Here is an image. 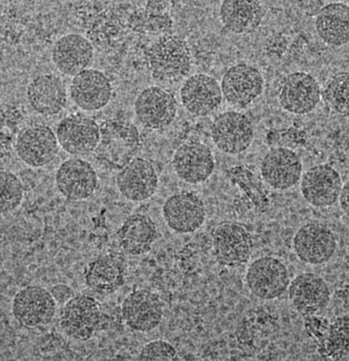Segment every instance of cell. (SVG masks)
<instances>
[{
  "label": "cell",
  "instance_id": "23",
  "mask_svg": "<svg viewBox=\"0 0 349 361\" xmlns=\"http://www.w3.org/2000/svg\"><path fill=\"white\" fill-rule=\"evenodd\" d=\"M51 59L61 73L74 76L91 66L94 59V47L82 35L66 34L59 37L53 45Z\"/></svg>",
  "mask_w": 349,
  "mask_h": 361
},
{
  "label": "cell",
  "instance_id": "3",
  "mask_svg": "<svg viewBox=\"0 0 349 361\" xmlns=\"http://www.w3.org/2000/svg\"><path fill=\"white\" fill-rule=\"evenodd\" d=\"M212 239L214 254L220 264L235 267L248 262L252 240L244 225L235 221L221 222L212 230Z\"/></svg>",
  "mask_w": 349,
  "mask_h": 361
},
{
  "label": "cell",
  "instance_id": "15",
  "mask_svg": "<svg viewBox=\"0 0 349 361\" xmlns=\"http://www.w3.org/2000/svg\"><path fill=\"white\" fill-rule=\"evenodd\" d=\"M56 135L45 125H35L19 133L16 141L18 157L31 167H42L50 163L59 152Z\"/></svg>",
  "mask_w": 349,
  "mask_h": 361
},
{
  "label": "cell",
  "instance_id": "26",
  "mask_svg": "<svg viewBox=\"0 0 349 361\" xmlns=\"http://www.w3.org/2000/svg\"><path fill=\"white\" fill-rule=\"evenodd\" d=\"M154 221L147 215L140 213L128 216L117 231L120 247L130 255H141L148 252L158 238Z\"/></svg>",
  "mask_w": 349,
  "mask_h": 361
},
{
  "label": "cell",
  "instance_id": "27",
  "mask_svg": "<svg viewBox=\"0 0 349 361\" xmlns=\"http://www.w3.org/2000/svg\"><path fill=\"white\" fill-rule=\"evenodd\" d=\"M314 26L327 44L341 47L349 43V6L342 2L325 5L319 11Z\"/></svg>",
  "mask_w": 349,
  "mask_h": 361
},
{
  "label": "cell",
  "instance_id": "8",
  "mask_svg": "<svg viewBox=\"0 0 349 361\" xmlns=\"http://www.w3.org/2000/svg\"><path fill=\"white\" fill-rule=\"evenodd\" d=\"M220 85L223 97L228 104L235 107L244 108L261 95L264 80L257 68L240 63L226 71Z\"/></svg>",
  "mask_w": 349,
  "mask_h": 361
},
{
  "label": "cell",
  "instance_id": "13",
  "mask_svg": "<svg viewBox=\"0 0 349 361\" xmlns=\"http://www.w3.org/2000/svg\"><path fill=\"white\" fill-rule=\"evenodd\" d=\"M343 186L340 173L333 166L322 164L307 169L300 179L304 199L316 207H326L338 200Z\"/></svg>",
  "mask_w": 349,
  "mask_h": 361
},
{
  "label": "cell",
  "instance_id": "30",
  "mask_svg": "<svg viewBox=\"0 0 349 361\" xmlns=\"http://www.w3.org/2000/svg\"><path fill=\"white\" fill-rule=\"evenodd\" d=\"M320 354L331 360H339L349 350V318L340 317L329 323L318 342Z\"/></svg>",
  "mask_w": 349,
  "mask_h": 361
},
{
  "label": "cell",
  "instance_id": "17",
  "mask_svg": "<svg viewBox=\"0 0 349 361\" xmlns=\"http://www.w3.org/2000/svg\"><path fill=\"white\" fill-rule=\"evenodd\" d=\"M56 135L64 151L73 155L83 156L94 152L99 140L100 128L92 118L74 114L59 122Z\"/></svg>",
  "mask_w": 349,
  "mask_h": 361
},
{
  "label": "cell",
  "instance_id": "11",
  "mask_svg": "<svg viewBox=\"0 0 349 361\" xmlns=\"http://www.w3.org/2000/svg\"><path fill=\"white\" fill-rule=\"evenodd\" d=\"M134 108L141 124L152 130L167 127L177 114L174 96L159 86H149L140 92L135 101Z\"/></svg>",
  "mask_w": 349,
  "mask_h": 361
},
{
  "label": "cell",
  "instance_id": "2",
  "mask_svg": "<svg viewBox=\"0 0 349 361\" xmlns=\"http://www.w3.org/2000/svg\"><path fill=\"white\" fill-rule=\"evenodd\" d=\"M145 57L152 78L164 82H178L192 67L188 45L177 35L159 37L146 49Z\"/></svg>",
  "mask_w": 349,
  "mask_h": 361
},
{
  "label": "cell",
  "instance_id": "10",
  "mask_svg": "<svg viewBox=\"0 0 349 361\" xmlns=\"http://www.w3.org/2000/svg\"><path fill=\"white\" fill-rule=\"evenodd\" d=\"M320 99L319 82L311 74L302 71L288 74L278 92L281 106L294 114L302 115L312 111Z\"/></svg>",
  "mask_w": 349,
  "mask_h": 361
},
{
  "label": "cell",
  "instance_id": "29",
  "mask_svg": "<svg viewBox=\"0 0 349 361\" xmlns=\"http://www.w3.org/2000/svg\"><path fill=\"white\" fill-rule=\"evenodd\" d=\"M87 285L96 292L111 293L125 281L123 264L114 257L104 256L90 262L85 272Z\"/></svg>",
  "mask_w": 349,
  "mask_h": 361
},
{
  "label": "cell",
  "instance_id": "35",
  "mask_svg": "<svg viewBox=\"0 0 349 361\" xmlns=\"http://www.w3.org/2000/svg\"><path fill=\"white\" fill-rule=\"evenodd\" d=\"M50 292L56 303L63 305L75 296L73 289L66 284H56L51 287Z\"/></svg>",
  "mask_w": 349,
  "mask_h": 361
},
{
  "label": "cell",
  "instance_id": "14",
  "mask_svg": "<svg viewBox=\"0 0 349 361\" xmlns=\"http://www.w3.org/2000/svg\"><path fill=\"white\" fill-rule=\"evenodd\" d=\"M121 314L131 329L148 332L154 329L163 318L164 304L158 294L147 289L132 291L124 299Z\"/></svg>",
  "mask_w": 349,
  "mask_h": 361
},
{
  "label": "cell",
  "instance_id": "28",
  "mask_svg": "<svg viewBox=\"0 0 349 361\" xmlns=\"http://www.w3.org/2000/svg\"><path fill=\"white\" fill-rule=\"evenodd\" d=\"M264 11L259 0H223L219 16L223 25L235 34H247L260 25Z\"/></svg>",
  "mask_w": 349,
  "mask_h": 361
},
{
  "label": "cell",
  "instance_id": "1",
  "mask_svg": "<svg viewBox=\"0 0 349 361\" xmlns=\"http://www.w3.org/2000/svg\"><path fill=\"white\" fill-rule=\"evenodd\" d=\"M99 140L94 153L106 166L120 170L135 157L140 145L137 128L130 121L111 118L99 125Z\"/></svg>",
  "mask_w": 349,
  "mask_h": 361
},
{
  "label": "cell",
  "instance_id": "9",
  "mask_svg": "<svg viewBox=\"0 0 349 361\" xmlns=\"http://www.w3.org/2000/svg\"><path fill=\"white\" fill-rule=\"evenodd\" d=\"M164 219L177 233H191L198 230L206 219L202 200L196 194L183 191L169 196L162 207Z\"/></svg>",
  "mask_w": 349,
  "mask_h": 361
},
{
  "label": "cell",
  "instance_id": "19",
  "mask_svg": "<svg viewBox=\"0 0 349 361\" xmlns=\"http://www.w3.org/2000/svg\"><path fill=\"white\" fill-rule=\"evenodd\" d=\"M56 185L61 195L71 201L90 197L97 187V176L87 161L73 157L63 161L56 173Z\"/></svg>",
  "mask_w": 349,
  "mask_h": 361
},
{
  "label": "cell",
  "instance_id": "12",
  "mask_svg": "<svg viewBox=\"0 0 349 361\" xmlns=\"http://www.w3.org/2000/svg\"><path fill=\"white\" fill-rule=\"evenodd\" d=\"M293 246L297 257L303 262L319 265L328 262L336 248L333 233L319 223H307L295 233Z\"/></svg>",
  "mask_w": 349,
  "mask_h": 361
},
{
  "label": "cell",
  "instance_id": "31",
  "mask_svg": "<svg viewBox=\"0 0 349 361\" xmlns=\"http://www.w3.org/2000/svg\"><path fill=\"white\" fill-rule=\"evenodd\" d=\"M323 99L330 110L349 116V73L340 72L333 75L326 83Z\"/></svg>",
  "mask_w": 349,
  "mask_h": 361
},
{
  "label": "cell",
  "instance_id": "22",
  "mask_svg": "<svg viewBox=\"0 0 349 361\" xmlns=\"http://www.w3.org/2000/svg\"><path fill=\"white\" fill-rule=\"evenodd\" d=\"M159 179L152 164L135 157L118 172L116 185L119 192L128 200L141 202L150 198L158 188Z\"/></svg>",
  "mask_w": 349,
  "mask_h": 361
},
{
  "label": "cell",
  "instance_id": "37",
  "mask_svg": "<svg viewBox=\"0 0 349 361\" xmlns=\"http://www.w3.org/2000/svg\"><path fill=\"white\" fill-rule=\"evenodd\" d=\"M343 305L349 311V286L345 290L343 293Z\"/></svg>",
  "mask_w": 349,
  "mask_h": 361
},
{
  "label": "cell",
  "instance_id": "33",
  "mask_svg": "<svg viewBox=\"0 0 349 361\" xmlns=\"http://www.w3.org/2000/svg\"><path fill=\"white\" fill-rule=\"evenodd\" d=\"M139 360H177L178 353L169 342L164 340H154L146 343L140 350Z\"/></svg>",
  "mask_w": 349,
  "mask_h": 361
},
{
  "label": "cell",
  "instance_id": "32",
  "mask_svg": "<svg viewBox=\"0 0 349 361\" xmlns=\"http://www.w3.org/2000/svg\"><path fill=\"white\" fill-rule=\"evenodd\" d=\"M1 212L8 213L18 208L22 202L24 187L13 173L2 170L0 175Z\"/></svg>",
  "mask_w": 349,
  "mask_h": 361
},
{
  "label": "cell",
  "instance_id": "20",
  "mask_svg": "<svg viewBox=\"0 0 349 361\" xmlns=\"http://www.w3.org/2000/svg\"><path fill=\"white\" fill-rule=\"evenodd\" d=\"M172 166L177 176L190 184L204 182L214 169V159L211 149L200 142H188L174 152Z\"/></svg>",
  "mask_w": 349,
  "mask_h": 361
},
{
  "label": "cell",
  "instance_id": "34",
  "mask_svg": "<svg viewBox=\"0 0 349 361\" xmlns=\"http://www.w3.org/2000/svg\"><path fill=\"white\" fill-rule=\"evenodd\" d=\"M329 322L324 319L314 315L307 316L305 326L307 333L317 339V343L324 336Z\"/></svg>",
  "mask_w": 349,
  "mask_h": 361
},
{
  "label": "cell",
  "instance_id": "5",
  "mask_svg": "<svg viewBox=\"0 0 349 361\" xmlns=\"http://www.w3.org/2000/svg\"><path fill=\"white\" fill-rule=\"evenodd\" d=\"M210 134L216 147L221 152L235 155L245 152L252 144L254 129L244 114L228 111L219 114L213 121Z\"/></svg>",
  "mask_w": 349,
  "mask_h": 361
},
{
  "label": "cell",
  "instance_id": "21",
  "mask_svg": "<svg viewBox=\"0 0 349 361\" xmlns=\"http://www.w3.org/2000/svg\"><path fill=\"white\" fill-rule=\"evenodd\" d=\"M288 298L302 315H314L323 310L330 301V290L319 275L305 272L296 276L288 286Z\"/></svg>",
  "mask_w": 349,
  "mask_h": 361
},
{
  "label": "cell",
  "instance_id": "18",
  "mask_svg": "<svg viewBox=\"0 0 349 361\" xmlns=\"http://www.w3.org/2000/svg\"><path fill=\"white\" fill-rule=\"evenodd\" d=\"M180 98L188 112L204 116L214 113L220 106L223 94L220 84L214 78L197 73L183 82L180 89Z\"/></svg>",
  "mask_w": 349,
  "mask_h": 361
},
{
  "label": "cell",
  "instance_id": "25",
  "mask_svg": "<svg viewBox=\"0 0 349 361\" xmlns=\"http://www.w3.org/2000/svg\"><path fill=\"white\" fill-rule=\"evenodd\" d=\"M27 98L37 112L51 116L64 108L67 100L66 90L57 75L42 74L34 78L27 86Z\"/></svg>",
  "mask_w": 349,
  "mask_h": 361
},
{
  "label": "cell",
  "instance_id": "24",
  "mask_svg": "<svg viewBox=\"0 0 349 361\" xmlns=\"http://www.w3.org/2000/svg\"><path fill=\"white\" fill-rule=\"evenodd\" d=\"M111 93L109 79L94 68H87L74 75L70 85L72 100L85 111H96L104 107Z\"/></svg>",
  "mask_w": 349,
  "mask_h": 361
},
{
  "label": "cell",
  "instance_id": "4",
  "mask_svg": "<svg viewBox=\"0 0 349 361\" xmlns=\"http://www.w3.org/2000/svg\"><path fill=\"white\" fill-rule=\"evenodd\" d=\"M245 280L256 297L267 300L281 295L290 282L286 265L272 256H263L252 261L247 267Z\"/></svg>",
  "mask_w": 349,
  "mask_h": 361
},
{
  "label": "cell",
  "instance_id": "16",
  "mask_svg": "<svg viewBox=\"0 0 349 361\" xmlns=\"http://www.w3.org/2000/svg\"><path fill=\"white\" fill-rule=\"evenodd\" d=\"M260 171L263 180L271 188L286 190L300 180L302 164L299 156L292 149L276 147L264 155Z\"/></svg>",
  "mask_w": 349,
  "mask_h": 361
},
{
  "label": "cell",
  "instance_id": "36",
  "mask_svg": "<svg viewBox=\"0 0 349 361\" xmlns=\"http://www.w3.org/2000/svg\"><path fill=\"white\" fill-rule=\"evenodd\" d=\"M338 201L342 211L349 217V180L343 184Z\"/></svg>",
  "mask_w": 349,
  "mask_h": 361
},
{
  "label": "cell",
  "instance_id": "6",
  "mask_svg": "<svg viewBox=\"0 0 349 361\" xmlns=\"http://www.w3.org/2000/svg\"><path fill=\"white\" fill-rule=\"evenodd\" d=\"M102 318L99 302L94 298L74 296L63 305L59 314V325L70 338L80 341L90 339Z\"/></svg>",
  "mask_w": 349,
  "mask_h": 361
},
{
  "label": "cell",
  "instance_id": "7",
  "mask_svg": "<svg viewBox=\"0 0 349 361\" xmlns=\"http://www.w3.org/2000/svg\"><path fill=\"white\" fill-rule=\"evenodd\" d=\"M56 304L50 290L39 286H27L16 293L11 309L15 319L21 325L34 328L51 322Z\"/></svg>",
  "mask_w": 349,
  "mask_h": 361
}]
</instances>
